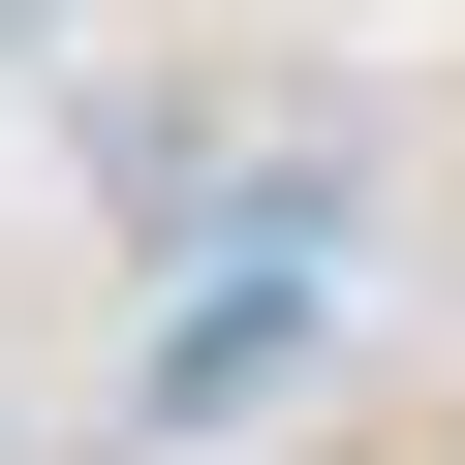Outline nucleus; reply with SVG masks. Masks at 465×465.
<instances>
[{"mask_svg":"<svg viewBox=\"0 0 465 465\" xmlns=\"http://www.w3.org/2000/svg\"><path fill=\"white\" fill-rule=\"evenodd\" d=\"M32 32H63V0H0V63H32Z\"/></svg>","mask_w":465,"mask_h":465,"instance_id":"1","label":"nucleus"}]
</instances>
